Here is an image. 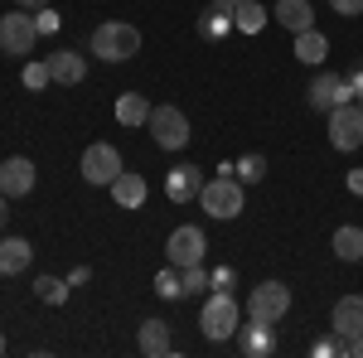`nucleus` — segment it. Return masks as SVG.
<instances>
[{
    "label": "nucleus",
    "instance_id": "f257e3e1",
    "mask_svg": "<svg viewBox=\"0 0 363 358\" xmlns=\"http://www.w3.org/2000/svg\"><path fill=\"white\" fill-rule=\"evenodd\" d=\"M238 325H242V305L238 296H228V291H208L203 296V310H199V330L208 344H228V339H238Z\"/></svg>",
    "mask_w": 363,
    "mask_h": 358
},
{
    "label": "nucleus",
    "instance_id": "f03ea898",
    "mask_svg": "<svg viewBox=\"0 0 363 358\" xmlns=\"http://www.w3.org/2000/svg\"><path fill=\"white\" fill-rule=\"evenodd\" d=\"M199 208L208 213V218H238L242 208H247V194H242V179L238 174H213V179H203V189H199Z\"/></svg>",
    "mask_w": 363,
    "mask_h": 358
},
{
    "label": "nucleus",
    "instance_id": "7ed1b4c3",
    "mask_svg": "<svg viewBox=\"0 0 363 358\" xmlns=\"http://www.w3.org/2000/svg\"><path fill=\"white\" fill-rule=\"evenodd\" d=\"M92 54L102 63H126V58L140 54V29L126 25V20H107V25L92 29Z\"/></svg>",
    "mask_w": 363,
    "mask_h": 358
},
{
    "label": "nucleus",
    "instance_id": "20e7f679",
    "mask_svg": "<svg viewBox=\"0 0 363 358\" xmlns=\"http://www.w3.org/2000/svg\"><path fill=\"white\" fill-rule=\"evenodd\" d=\"M34 44H39V29H34V10H10V15H0V54L10 58H29L34 54Z\"/></svg>",
    "mask_w": 363,
    "mask_h": 358
},
{
    "label": "nucleus",
    "instance_id": "39448f33",
    "mask_svg": "<svg viewBox=\"0 0 363 358\" xmlns=\"http://www.w3.org/2000/svg\"><path fill=\"white\" fill-rule=\"evenodd\" d=\"M145 131H150V140H155L160 150H184L189 136H194V131H189V116H184L179 107H169V102H165V107H150Z\"/></svg>",
    "mask_w": 363,
    "mask_h": 358
},
{
    "label": "nucleus",
    "instance_id": "423d86ee",
    "mask_svg": "<svg viewBox=\"0 0 363 358\" xmlns=\"http://www.w3.org/2000/svg\"><path fill=\"white\" fill-rule=\"evenodd\" d=\"M78 169H83V179L87 184H97V189H112V179L121 174V150L116 145H107V140H92L83 150V160H78Z\"/></svg>",
    "mask_w": 363,
    "mask_h": 358
},
{
    "label": "nucleus",
    "instance_id": "0eeeda50",
    "mask_svg": "<svg viewBox=\"0 0 363 358\" xmlns=\"http://www.w3.org/2000/svg\"><path fill=\"white\" fill-rule=\"evenodd\" d=\"M165 257H169V267H194V262H208V237H203V228L179 223V228L165 237Z\"/></svg>",
    "mask_w": 363,
    "mask_h": 358
},
{
    "label": "nucleus",
    "instance_id": "6e6552de",
    "mask_svg": "<svg viewBox=\"0 0 363 358\" xmlns=\"http://www.w3.org/2000/svg\"><path fill=\"white\" fill-rule=\"evenodd\" d=\"M286 310H291V286L286 281H262V286H252L247 296V315L252 320H286Z\"/></svg>",
    "mask_w": 363,
    "mask_h": 358
},
{
    "label": "nucleus",
    "instance_id": "1a4fd4ad",
    "mask_svg": "<svg viewBox=\"0 0 363 358\" xmlns=\"http://www.w3.org/2000/svg\"><path fill=\"white\" fill-rule=\"evenodd\" d=\"M306 102L315 111H325V116H330L335 107L354 102V87L344 83V73H315V78H310V87H306Z\"/></svg>",
    "mask_w": 363,
    "mask_h": 358
},
{
    "label": "nucleus",
    "instance_id": "9d476101",
    "mask_svg": "<svg viewBox=\"0 0 363 358\" xmlns=\"http://www.w3.org/2000/svg\"><path fill=\"white\" fill-rule=\"evenodd\" d=\"M330 145L344 150V155L363 145V107L359 102H344V107L330 111Z\"/></svg>",
    "mask_w": 363,
    "mask_h": 358
},
{
    "label": "nucleus",
    "instance_id": "9b49d317",
    "mask_svg": "<svg viewBox=\"0 0 363 358\" xmlns=\"http://www.w3.org/2000/svg\"><path fill=\"white\" fill-rule=\"evenodd\" d=\"M228 34H238V5H233V0H208V5L199 10V39L218 44Z\"/></svg>",
    "mask_w": 363,
    "mask_h": 358
},
{
    "label": "nucleus",
    "instance_id": "f8f14e48",
    "mask_svg": "<svg viewBox=\"0 0 363 358\" xmlns=\"http://www.w3.org/2000/svg\"><path fill=\"white\" fill-rule=\"evenodd\" d=\"M238 354L242 358H272L277 354V325L247 315V325H238Z\"/></svg>",
    "mask_w": 363,
    "mask_h": 358
},
{
    "label": "nucleus",
    "instance_id": "ddd939ff",
    "mask_svg": "<svg viewBox=\"0 0 363 358\" xmlns=\"http://www.w3.org/2000/svg\"><path fill=\"white\" fill-rule=\"evenodd\" d=\"M34 179H39V169L29 155H10V160H0V194L15 203V198H25L34 189Z\"/></svg>",
    "mask_w": 363,
    "mask_h": 358
},
{
    "label": "nucleus",
    "instance_id": "4468645a",
    "mask_svg": "<svg viewBox=\"0 0 363 358\" xmlns=\"http://www.w3.org/2000/svg\"><path fill=\"white\" fill-rule=\"evenodd\" d=\"M199 189H203V169L199 165H174L165 174V198L169 203H199Z\"/></svg>",
    "mask_w": 363,
    "mask_h": 358
},
{
    "label": "nucleus",
    "instance_id": "2eb2a0df",
    "mask_svg": "<svg viewBox=\"0 0 363 358\" xmlns=\"http://www.w3.org/2000/svg\"><path fill=\"white\" fill-rule=\"evenodd\" d=\"M330 330L349 344L354 334H363V296H339L335 310H330Z\"/></svg>",
    "mask_w": 363,
    "mask_h": 358
},
{
    "label": "nucleus",
    "instance_id": "dca6fc26",
    "mask_svg": "<svg viewBox=\"0 0 363 358\" xmlns=\"http://www.w3.org/2000/svg\"><path fill=\"white\" fill-rule=\"evenodd\" d=\"M49 73H54V83L78 87L87 78V54L83 49H54V54H49Z\"/></svg>",
    "mask_w": 363,
    "mask_h": 358
},
{
    "label": "nucleus",
    "instance_id": "f3484780",
    "mask_svg": "<svg viewBox=\"0 0 363 358\" xmlns=\"http://www.w3.org/2000/svg\"><path fill=\"white\" fill-rule=\"evenodd\" d=\"M136 349H140L145 358H165V354H174V334H169V325H165V320H140Z\"/></svg>",
    "mask_w": 363,
    "mask_h": 358
},
{
    "label": "nucleus",
    "instance_id": "a211bd4d",
    "mask_svg": "<svg viewBox=\"0 0 363 358\" xmlns=\"http://www.w3.org/2000/svg\"><path fill=\"white\" fill-rule=\"evenodd\" d=\"M272 20H277L286 34H301V29L315 25V5H310V0H277V5H272Z\"/></svg>",
    "mask_w": 363,
    "mask_h": 358
},
{
    "label": "nucleus",
    "instance_id": "6ab92c4d",
    "mask_svg": "<svg viewBox=\"0 0 363 358\" xmlns=\"http://www.w3.org/2000/svg\"><path fill=\"white\" fill-rule=\"evenodd\" d=\"M29 262H34V247H29V237H0V276H25Z\"/></svg>",
    "mask_w": 363,
    "mask_h": 358
},
{
    "label": "nucleus",
    "instance_id": "aec40b11",
    "mask_svg": "<svg viewBox=\"0 0 363 358\" xmlns=\"http://www.w3.org/2000/svg\"><path fill=\"white\" fill-rule=\"evenodd\" d=\"M145 194H150V184L140 179L136 169H121V174L112 179V198H116V208H131V213H136L140 203H145Z\"/></svg>",
    "mask_w": 363,
    "mask_h": 358
},
{
    "label": "nucleus",
    "instance_id": "412c9836",
    "mask_svg": "<svg viewBox=\"0 0 363 358\" xmlns=\"http://www.w3.org/2000/svg\"><path fill=\"white\" fill-rule=\"evenodd\" d=\"M296 39V58L310 63V68H325V58H330V39H325V29H301V34H291Z\"/></svg>",
    "mask_w": 363,
    "mask_h": 358
},
{
    "label": "nucleus",
    "instance_id": "4be33fe9",
    "mask_svg": "<svg viewBox=\"0 0 363 358\" xmlns=\"http://www.w3.org/2000/svg\"><path fill=\"white\" fill-rule=\"evenodd\" d=\"M116 121H121L126 131L145 126V121H150V102H145L140 92H121V97H116Z\"/></svg>",
    "mask_w": 363,
    "mask_h": 358
},
{
    "label": "nucleus",
    "instance_id": "5701e85b",
    "mask_svg": "<svg viewBox=\"0 0 363 358\" xmlns=\"http://www.w3.org/2000/svg\"><path fill=\"white\" fill-rule=\"evenodd\" d=\"M330 247H335V257H339V262H363V228H354V223L335 228Z\"/></svg>",
    "mask_w": 363,
    "mask_h": 358
},
{
    "label": "nucleus",
    "instance_id": "b1692460",
    "mask_svg": "<svg viewBox=\"0 0 363 358\" xmlns=\"http://www.w3.org/2000/svg\"><path fill=\"white\" fill-rule=\"evenodd\" d=\"M68 296H73L68 276H39V281H34V301L39 305H63Z\"/></svg>",
    "mask_w": 363,
    "mask_h": 358
},
{
    "label": "nucleus",
    "instance_id": "393cba45",
    "mask_svg": "<svg viewBox=\"0 0 363 358\" xmlns=\"http://www.w3.org/2000/svg\"><path fill=\"white\" fill-rule=\"evenodd\" d=\"M267 20H272V10H267L262 0H242V5H238V34H262Z\"/></svg>",
    "mask_w": 363,
    "mask_h": 358
},
{
    "label": "nucleus",
    "instance_id": "a878e982",
    "mask_svg": "<svg viewBox=\"0 0 363 358\" xmlns=\"http://www.w3.org/2000/svg\"><path fill=\"white\" fill-rule=\"evenodd\" d=\"M233 174H238L242 184H262V179H267V155L252 150V155H242V160H233Z\"/></svg>",
    "mask_w": 363,
    "mask_h": 358
},
{
    "label": "nucleus",
    "instance_id": "bb28decb",
    "mask_svg": "<svg viewBox=\"0 0 363 358\" xmlns=\"http://www.w3.org/2000/svg\"><path fill=\"white\" fill-rule=\"evenodd\" d=\"M20 83H25V92H44V87H54V73H49V58H34V63H25Z\"/></svg>",
    "mask_w": 363,
    "mask_h": 358
},
{
    "label": "nucleus",
    "instance_id": "cd10ccee",
    "mask_svg": "<svg viewBox=\"0 0 363 358\" xmlns=\"http://www.w3.org/2000/svg\"><path fill=\"white\" fill-rule=\"evenodd\" d=\"M155 296H160V301H184V276H179V267L165 262V272L155 276Z\"/></svg>",
    "mask_w": 363,
    "mask_h": 358
},
{
    "label": "nucleus",
    "instance_id": "c85d7f7f",
    "mask_svg": "<svg viewBox=\"0 0 363 358\" xmlns=\"http://www.w3.org/2000/svg\"><path fill=\"white\" fill-rule=\"evenodd\" d=\"M179 276H184V301H189V296H208V262L179 267Z\"/></svg>",
    "mask_w": 363,
    "mask_h": 358
},
{
    "label": "nucleus",
    "instance_id": "c756f323",
    "mask_svg": "<svg viewBox=\"0 0 363 358\" xmlns=\"http://www.w3.org/2000/svg\"><path fill=\"white\" fill-rule=\"evenodd\" d=\"M208 291H228V296H238V267H208Z\"/></svg>",
    "mask_w": 363,
    "mask_h": 358
},
{
    "label": "nucleus",
    "instance_id": "7c9ffc66",
    "mask_svg": "<svg viewBox=\"0 0 363 358\" xmlns=\"http://www.w3.org/2000/svg\"><path fill=\"white\" fill-rule=\"evenodd\" d=\"M58 25H63V15H58L54 5H39V10H34V29H39V39H44V34H58Z\"/></svg>",
    "mask_w": 363,
    "mask_h": 358
},
{
    "label": "nucleus",
    "instance_id": "2f4dec72",
    "mask_svg": "<svg viewBox=\"0 0 363 358\" xmlns=\"http://www.w3.org/2000/svg\"><path fill=\"white\" fill-rule=\"evenodd\" d=\"M310 354L315 358H344V339H339V334H320V339L310 344Z\"/></svg>",
    "mask_w": 363,
    "mask_h": 358
},
{
    "label": "nucleus",
    "instance_id": "473e14b6",
    "mask_svg": "<svg viewBox=\"0 0 363 358\" xmlns=\"http://www.w3.org/2000/svg\"><path fill=\"white\" fill-rule=\"evenodd\" d=\"M330 10L344 15V20H354V15H363V0H330Z\"/></svg>",
    "mask_w": 363,
    "mask_h": 358
},
{
    "label": "nucleus",
    "instance_id": "72a5a7b5",
    "mask_svg": "<svg viewBox=\"0 0 363 358\" xmlns=\"http://www.w3.org/2000/svg\"><path fill=\"white\" fill-rule=\"evenodd\" d=\"M344 83L354 87V97H359V92H363V58H359V63H354V68H349V73H344Z\"/></svg>",
    "mask_w": 363,
    "mask_h": 358
},
{
    "label": "nucleus",
    "instance_id": "f704fd0d",
    "mask_svg": "<svg viewBox=\"0 0 363 358\" xmlns=\"http://www.w3.org/2000/svg\"><path fill=\"white\" fill-rule=\"evenodd\" d=\"M87 281H92V267H73L68 272V286H87Z\"/></svg>",
    "mask_w": 363,
    "mask_h": 358
},
{
    "label": "nucleus",
    "instance_id": "c9c22d12",
    "mask_svg": "<svg viewBox=\"0 0 363 358\" xmlns=\"http://www.w3.org/2000/svg\"><path fill=\"white\" fill-rule=\"evenodd\" d=\"M344 184H349V194H359V198H363V169H349V179H344Z\"/></svg>",
    "mask_w": 363,
    "mask_h": 358
},
{
    "label": "nucleus",
    "instance_id": "e433bc0d",
    "mask_svg": "<svg viewBox=\"0 0 363 358\" xmlns=\"http://www.w3.org/2000/svg\"><path fill=\"white\" fill-rule=\"evenodd\" d=\"M20 10H39V5H49V0H15Z\"/></svg>",
    "mask_w": 363,
    "mask_h": 358
},
{
    "label": "nucleus",
    "instance_id": "4c0bfd02",
    "mask_svg": "<svg viewBox=\"0 0 363 358\" xmlns=\"http://www.w3.org/2000/svg\"><path fill=\"white\" fill-rule=\"evenodd\" d=\"M5 203H10V198H5V194H0V228H5V213H10V208H5Z\"/></svg>",
    "mask_w": 363,
    "mask_h": 358
},
{
    "label": "nucleus",
    "instance_id": "58836bf2",
    "mask_svg": "<svg viewBox=\"0 0 363 358\" xmlns=\"http://www.w3.org/2000/svg\"><path fill=\"white\" fill-rule=\"evenodd\" d=\"M0 354H5V330H0Z\"/></svg>",
    "mask_w": 363,
    "mask_h": 358
},
{
    "label": "nucleus",
    "instance_id": "ea45409f",
    "mask_svg": "<svg viewBox=\"0 0 363 358\" xmlns=\"http://www.w3.org/2000/svg\"><path fill=\"white\" fill-rule=\"evenodd\" d=\"M354 102H359V107H363V92H359V97H354Z\"/></svg>",
    "mask_w": 363,
    "mask_h": 358
},
{
    "label": "nucleus",
    "instance_id": "a19ab883",
    "mask_svg": "<svg viewBox=\"0 0 363 358\" xmlns=\"http://www.w3.org/2000/svg\"><path fill=\"white\" fill-rule=\"evenodd\" d=\"M233 5H242V0H233Z\"/></svg>",
    "mask_w": 363,
    "mask_h": 358
}]
</instances>
